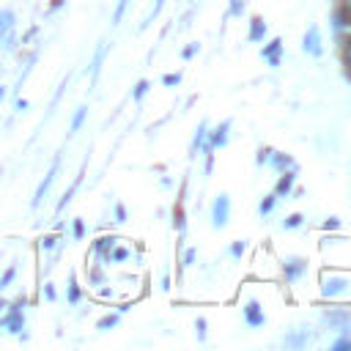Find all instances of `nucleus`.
Here are the masks:
<instances>
[{"label":"nucleus","mask_w":351,"mask_h":351,"mask_svg":"<svg viewBox=\"0 0 351 351\" xmlns=\"http://www.w3.org/2000/svg\"><path fill=\"white\" fill-rule=\"evenodd\" d=\"M335 228H340V219H337V217H329V219L324 222V230H335Z\"/></svg>","instance_id":"nucleus-28"},{"label":"nucleus","mask_w":351,"mask_h":351,"mask_svg":"<svg viewBox=\"0 0 351 351\" xmlns=\"http://www.w3.org/2000/svg\"><path fill=\"white\" fill-rule=\"evenodd\" d=\"M206 137H208V123L203 121V123L195 129V137H192V154H197V151L206 145Z\"/></svg>","instance_id":"nucleus-11"},{"label":"nucleus","mask_w":351,"mask_h":351,"mask_svg":"<svg viewBox=\"0 0 351 351\" xmlns=\"http://www.w3.org/2000/svg\"><path fill=\"white\" fill-rule=\"evenodd\" d=\"M346 8H348V14H351V0H346Z\"/></svg>","instance_id":"nucleus-38"},{"label":"nucleus","mask_w":351,"mask_h":351,"mask_svg":"<svg viewBox=\"0 0 351 351\" xmlns=\"http://www.w3.org/2000/svg\"><path fill=\"white\" fill-rule=\"evenodd\" d=\"M244 250H247V241H233V244H230V255H233V258H241Z\"/></svg>","instance_id":"nucleus-20"},{"label":"nucleus","mask_w":351,"mask_h":351,"mask_svg":"<svg viewBox=\"0 0 351 351\" xmlns=\"http://www.w3.org/2000/svg\"><path fill=\"white\" fill-rule=\"evenodd\" d=\"M115 217H118V222H123V219H126V211H123V206H115Z\"/></svg>","instance_id":"nucleus-35"},{"label":"nucleus","mask_w":351,"mask_h":351,"mask_svg":"<svg viewBox=\"0 0 351 351\" xmlns=\"http://www.w3.org/2000/svg\"><path fill=\"white\" fill-rule=\"evenodd\" d=\"M22 324H25V321H22V313L14 307V313L5 318V324H3V326H5L8 332H19V329H22Z\"/></svg>","instance_id":"nucleus-13"},{"label":"nucleus","mask_w":351,"mask_h":351,"mask_svg":"<svg viewBox=\"0 0 351 351\" xmlns=\"http://www.w3.org/2000/svg\"><path fill=\"white\" fill-rule=\"evenodd\" d=\"M77 186H80V178H77V181H74V184H71V186L63 192V197H60V203H58V211H60V208H66V203L71 200V195H74V189H77Z\"/></svg>","instance_id":"nucleus-19"},{"label":"nucleus","mask_w":351,"mask_h":351,"mask_svg":"<svg viewBox=\"0 0 351 351\" xmlns=\"http://www.w3.org/2000/svg\"><path fill=\"white\" fill-rule=\"evenodd\" d=\"M244 321H247L250 326H263L266 313H263V307H261L255 299H250V302L244 304Z\"/></svg>","instance_id":"nucleus-7"},{"label":"nucleus","mask_w":351,"mask_h":351,"mask_svg":"<svg viewBox=\"0 0 351 351\" xmlns=\"http://www.w3.org/2000/svg\"><path fill=\"white\" fill-rule=\"evenodd\" d=\"M195 255H197L195 250H186V252H184V266H192V263H195Z\"/></svg>","instance_id":"nucleus-32"},{"label":"nucleus","mask_w":351,"mask_h":351,"mask_svg":"<svg viewBox=\"0 0 351 351\" xmlns=\"http://www.w3.org/2000/svg\"><path fill=\"white\" fill-rule=\"evenodd\" d=\"M77 299H80V288H77V282H74V280H71V282H69V302H71V304H74V302H77Z\"/></svg>","instance_id":"nucleus-24"},{"label":"nucleus","mask_w":351,"mask_h":351,"mask_svg":"<svg viewBox=\"0 0 351 351\" xmlns=\"http://www.w3.org/2000/svg\"><path fill=\"white\" fill-rule=\"evenodd\" d=\"M85 115H88V110H85V107H80V110L74 112V118H71V129H69L71 134H74V132H77V129L82 126V121H85Z\"/></svg>","instance_id":"nucleus-16"},{"label":"nucleus","mask_w":351,"mask_h":351,"mask_svg":"<svg viewBox=\"0 0 351 351\" xmlns=\"http://www.w3.org/2000/svg\"><path fill=\"white\" fill-rule=\"evenodd\" d=\"M274 203H277V195L271 192V195H266L261 203H258V214L261 217H266V214H271V208H274Z\"/></svg>","instance_id":"nucleus-14"},{"label":"nucleus","mask_w":351,"mask_h":351,"mask_svg":"<svg viewBox=\"0 0 351 351\" xmlns=\"http://www.w3.org/2000/svg\"><path fill=\"white\" fill-rule=\"evenodd\" d=\"M162 5H165V0H156V3H154V11L148 14V22H154V16H156V14L162 11Z\"/></svg>","instance_id":"nucleus-33"},{"label":"nucleus","mask_w":351,"mask_h":351,"mask_svg":"<svg viewBox=\"0 0 351 351\" xmlns=\"http://www.w3.org/2000/svg\"><path fill=\"white\" fill-rule=\"evenodd\" d=\"M118 324V315H104L101 321H99V329H110V326H115Z\"/></svg>","instance_id":"nucleus-23"},{"label":"nucleus","mask_w":351,"mask_h":351,"mask_svg":"<svg viewBox=\"0 0 351 351\" xmlns=\"http://www.w3.org/2000/svg\"><path fill=\"white\" fill-rule=\"evenodd\" d=\"M162 82H165V85H178V82H181V74H178V71H176V74H165Z\"/></svg>","instance_id":"nucleus-26"},{"label":"nucleus","mask_w":351,"mask_h":351,"mask_svg":"<svg viewBox=\"0 0 351 351\" xmlns=\"http://www.w3.org/2000/svg\"><path fill=\"white\" fill-rule=\"evenodd\" d=\"M296 173H299V170H282V173H280L277 186H274V195H277V197H288V195H291L293 181H296Z\"/></svg>","instance_id":"nucleus-8"},{"label":"nucleus","mask_w":351,"mask_h":351,"mask_svg":"<svg viewBox=\"0 0 351 351\" xmlns=\"http://www.w3.org/2000/svg\"><path fill=\"white\" fill-rule=\"evenodd\" d=\"M115 241H118L115 236H101V239L93 244V250H96L99 255H104V258H107V255H110V250L115 247Z\"/></svg>","instance_id":"nucleus-12"},{"label":"nucleus","mask_w":351,"mask_h":351,"mask_svg":"<svg viewBox=\"0 0 351 351\" xmlns=\"http://www.w3.org/2000/svg\"><path fill=\"white\" fill-rule=\"evenodd\" d=\"M263 36H266V22H263L261 16H252V19H250V33H247V38H250V41H263Z\"/></svg>","instance_id":"nucleus-10"},{"label":"nucleus","mask_w":351,"mask_h":351,"mask_svg":"<svg viewBox=\"0 0 351 351\" xmlns=\"http://www.w3.org/2000/svg\"><path fill=\"white\" fill-rule=\"evenodd\" d=\"M304 271H307V261H304V258L291 255V258H285V261H282V274H285V280H288V282H296Z\"/></svg>","instance_id":"nucleus-5"},{"label":"nucleus","mask_w":351,"mask_h":351,"mask_svg":"<svg viewBox=\"0 0 351 351\" xmlns=\"http://www.w3.org/2000/svg\"><path fill=\"white\" fill-rule=\"evenodd\" d=\"M8 280H14V269H8V271H5V274H3V280H0V288H3V285H5V282H8Z\"/></svg>","instance_id":"nucleus-36"},{"label":"nucleus","mask_w":351,"mask_h":351,"mask_svg":"<svg viewBox=\"0 0 351 351\" xmlns=\"http://www.w3.org/2000/svg\"><path fill=\"white\" fill-rule=\"evenodd\" d=\"M8 25H14V14H11V11H0V33H3Z\"/></svg>","instance_id":"nucleus-22"},{"label":"nucleus","mask_w":351,"mask_h":351,"mask_svg":"<svg viewBox=\"0 0 351 351\" xmlns=\"http://www.w3.org/2000/svg\"><path fill=\"white\" fill-rule=\"evenodd\" d=\"M44 296H47V299H55V288H52V285H47V288H44Z\"/></svg>","instance_id":"nucleus-37"},{"label":"nucleus","mask_w":351,"mask_h":351,"mask_svg":"<svg viewBox=\"0 0 351 351\" xmlns=\"http://www.w3.org/2000/svg\"><path fill=\"white\" fill-rule=\"evenodd\" d=\"M197 49H200V44H189V47H186V49H184V52H181V55H184V58H186V60H189V58H192V55H195V52H197Z\"/></svg>","instance_id":"nucleus-31"},{"label":"nucleus","mask_w":351,"mask_h":351,"mask_svg":"<svg viewBox=\"0 0 351 351\" xmlns=\"http://www.w3.org/2000/svg\"><path fill=\"white\" fill-rule=\"evenodd\" d=\"M302 219H304L302 214H288V217L282 219V228H285V230H293V228H299V225H302Z\"/></svg>","instance_id":"nucleus-17"},{"label":"nucleus","mask_w":351,"mask_h":351,"mask_svg":"<svg viewBox=\"0 0 351 351\" xmlns=\"http://www.w3.org/2000/svg\"><path fill=\"white\" fill-rule=\"evenodd\" d=\"M123 11H126V0H118V5H115V14H112V22H121Z\"/></svg>","instance_id":"nucleus-25"},{"label":"nucleus","mask_w":351,"mask_h":351,"mask_svg":"<svg viewBox=\"0 0 351 351\" xmlns=\"http://www.w3.org/2000/svg\"><path fill=\"white\" fill-rule=\"evenodd\" d=\"M321 296L324 299H351V274L324 271L321 277Z\"/></svg>","instance_id":"nucleus-1"},{"label":"nucleus","mask_w":351,"mask_h":351,"mask_svg":"<svg viewBox=\"0 0 351 351\" xmlns=\"http://www.w3.org/2000/svg\"><path fill=\"white\" fill-rule=\"evenodd\" d=\"M302 49L310 55V58H321L324 55V38H321V30L318 25H310L304 30V38H302Z\"/></svg>","instance_id":"nucleus-3"},{"label":"nucleus","mask_w":351,"mask_h":351,"mask_svg":"<svg viewBox=\"0 0 351 351\" xmlns=\"http://www.w3.org/2000/svg\"><path fill=\"white\" fill-rule=\"evenodd\" d=\"M280 55H282V38H271V41L263 44V49H261V58H263L271 69L280 66Z\"/></svg>","instance_id":"nucleus-6"},{"label":"nucleus","mask_w":351,"mask_h":351,"mask_svg":"<svg viewBox=\"0 0 351 351\" xmlns=\"http://www.w3.org/2000/svg\"><path fill=\"white\" fill-rule=\"evenodd\" d=\"M228 217H230V197L228 195H217L214 206H211V225L214 228H225Z\"/></svg>","instance_id":"nucleus-4"},{"label":"nucleus","mask_w":351,"mask_h":351,"mask_svg":"<svg viewBox=\"0 0 351 351\" xmlns=\"http://www.w3.org/2000/svg\"><path fill=\"white\" fill-rule=\"evenodd\" d=\"M343 60H346V66H348V71H351V38H348L346 47H343Z\"/></svg>","instance_id":"nucleus-27"},{"label":"nucleus","mask_w":351,"mask_h":351,"mask_svg":"<svg viewBox=\"0 0 351 351\" xmlns=\"http://www.w3.org/2000/svg\"><path fill=\"white\" fill-rule=\"evenodd\" d=\"M228 129H230V121H222L219 126H214V132H208L206 145L200 148V151L208 156V162H211V151H214V148H225V145H228Z\"/></svg>","instance_id":"nucleus-2"},{"label":"nucleus","mask_w":351,"mask_h":351,"mask_svg":"<svg viewBox=\"0 0 351 351\" xmlns=\"http://www.w3.org/2000/svg\"><path fill=\"white\" fill-rule=\"evenodd\" d=\"M148 88H151V85H148V80H140V82L134 85V93H132V96H134V101H140V99L148 93Z\"/></svg>","instance_id":"nucleus-18"},{"label":"nucleus","mask_w":351,"mask_h":351,"mask_svg":"<svg viewBox=\"0 0 351 351\" xmlns=\"http://www.w3.org/2000/svg\"><path fill=\"white\" fill-rule=\"evenodd\" d=\"M126 258H129V250H126V247H112L110 255H107V261H115V263H121V261H126Z\"/></svg>","instance_id":"nucleus-15"},{"label":"nucleus","mask_w":351,"mask_h":351,"mask_svg":"<svg viewBox=\"0 0 351 351\" xmlns=\"http://www.w3.org/2000/svg\"><path fill=\"white\" fill-rule=\"evenodd\" d=\"M82 233H85V228H82V222H80V219H74V236L80 239Z\"/></svg>","instance_id":"nucleus-34"},{"label":"nucleus","mask_w":351,"mask_h":351,"mask_svg":"<svg viewBox=\"0 0 351 351\" xmlns=\"http://www.w3.org/2000/svg\"><path fill=\"white\" fill-rule=\"evenodd\" d=\"M244 11V0H230V8H228V16H239Z\"/></svg>","instance_id":"nucleus-21"},{"label":"nucleus","mask_w":351,"mask_h":351,"mask_svg":"<svg viewBox=\"0 0 351 351\" xmlns=\"http://www.w3.org/2000/svg\"><path fill=\"white\" fill-rule=\"evenodd\" d=\"M332 348H335V351H340V348H351V337H343V340L332 343Z\"/></svg>","instance_id":"nucleus-30"},{"label":"nucleus","mask_w":351,"mask_h":351,"mask_svg":"<svg viewBox=\"0 0 351 351\" xmlns=\"http://www.w3.org/2000/svg\"><path fill=\"white\" fill-rule=\"evenodd\" d=\"M55 173H58V159H55V165L49 167V173L44 176V181L38 184V189H36V195H33V206H38V203H41V197L47 195V189H49V184H52V178H55Z\"/></svg>","instance_id":"nucleus-9"},{"label":"nucleus","mask_w":351,"mask_h":351,"mask_svg":"<svg viewBox=\"0 0 351 351\" xmlns=\"http://www.w3.org/2000/svg\"><path fill=\"white\" fill-rule=\"evenodd\" d=\"M195 326H197V337H200V340H206V318H197V324H195Z\"/></svg>","instance_id":"nucleus-29"}]
</instances>
